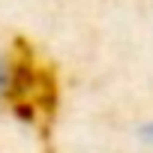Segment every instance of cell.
<instances>
[{
	"label": "cell",
	"mask_w": 153,
	"mask_h": 153,
	"mask_svg": "<svg viewBox=\"0 0 153 153\" xmlns=\"http://www.w3.org/2000/svg\"><path fill=\"white\" fill-rule=\"evenodd\" d=\"M12 87V63L0 54V93H6Z\"/></svg>",
	"instance_id": "6da1fadb"
},
{
	"label": "cell",
	"mask_w": 153,
	"mask_h": 153,
	"mask_svg": "<svg viewBox=\"0 0 153 153\" xmlns=\"http://www.w3.org/2000/svg\"><path fill=\"white\" fill-rule=\"evenodd\" d=\"M147 138H150V141H153V123H150V126H147Z\"/></svg>",
	"instance_id": "7a4b0ae2"
}]
</instances>
